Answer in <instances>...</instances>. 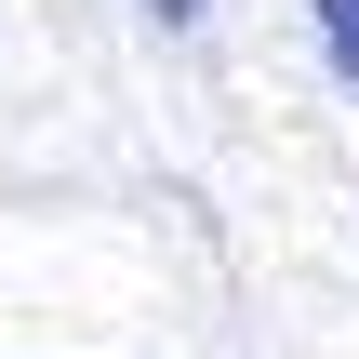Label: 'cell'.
<instances>
[{
	"instance_id": "6da1fadb",
	"label": "cell",
	"mask_w": 359,
	"mask_h": 359,
	"mask_svg": "<svg viewBox=\"0 0 359 359\" xmlns=\"http://www.w3.org/2000/svg\"><path fill=\"white\" fill-rule=\"evenodd\" d=\"M306 27H320V53H333V80L359 93V0H306Z\"/></svg>"
},
{
	"instance_id": "7a4b0ae2",
	"label": "cell",
	"mask_w": 359,
	"mask_h": 359,
	"mask_svg": "<svg viewBox=\"0 0 359 359\" xmlns=\"http://www.w3.org/2000/svg\"><path fill=\"white\" fill-rule=\"evenodd\" d=\"M147 13H173V27H200V13H213V0H147Z\"/></svg>"
}]
</instances>
